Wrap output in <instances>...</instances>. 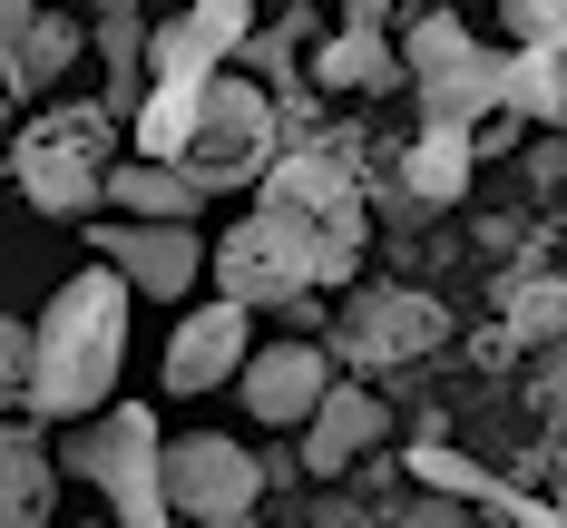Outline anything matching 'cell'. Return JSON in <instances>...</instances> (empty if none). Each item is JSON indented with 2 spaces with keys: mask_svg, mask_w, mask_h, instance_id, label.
Masks as SVG:
<instances>
[{
  "mask_svg": "<svg viewBox=\"0 0 567 528\" xmlns=\"http://www.w3.org/2000/svg\"><path fill=\"white\" fill-rule=\"evenodd\" d=\"M127 303H137V284L117 275L109 255L79 265V275L50 293V313L30 323V392H20V411H40V421H89V411L109 402L117 362H127Z\"/></svg>",
  "mask_w": 567,
  "mask_h": 528,
  "instance_id": "cell-1",
  "label": "cell"
},
{
  "mask_svg": "<svg viewBox=\"0 0 567 528\" xmlns=\"http://www.w3.org/2000/svg\"><path fill=\"white\" fill-rule=\"evenodd\" d=\"M352 255H362V235H333L313 216H293V206H255L216 245V293L255 303V313H303L313 323V293L352 284Z\"/></svg>",
  "mask_w": 567,
  "mask_h": 528,
  "instance_id": "cell-2",
  "label": "cell"
},
{
  "mask_svg": "<svg viewBox=\"0 0 567 528\" xmlns=\"http://www.w3.org/2000/svg\"><path fill=\"white\" fill-rule=\"evenodd\" d=\"M10 167H20V196L59 216V226H89L99 216V196H109V167H117V108H50L20 127V147H10Z\"/></svg>",
  "mask_w": 567,
  "mask_h": 528,
  "instance_id": "cell-3",
  "label": "cell"
},
{
  "mask_svg": "<svg viewBox=\"0 0 567 528\" xmlns=\"http://www.w3.org/2000/svg\"><path fill=\"white\" fill-rule=\"evenodd\" d=\"M69 479H99V499H109L127 528L176 519L167 509V431H157L147 402H99L89 411V421L69 431Z\"/></svg>",
  "mask_w": 567,
  "mask_h": 528,
  "instance_id": "cell-4",
  "label": "cell"
},
{
  "mask_svg": "<svg viewBox=\"0 0 567 528\" xmlns=\"http://www.w3.org/2000/svg\"><path fill=\"white\" fill-rule=\"evenodd\" d=\"M167 167H186L206 196H226V186H255V176L275 167V99L216 69V79L196 89V108H186V137H176Z\"/></svg>",
  "mask_w": 567,
  "mask_h": 528,
  "instance_id": "cell-5",
  "label": "cell"
},
{
  "mask_svg": "<svg viewBox=\"0 0 567 528\" xmlns=\"http://www.w3.org/2000/svg\"><path fill=\"white\" fill-rule=\"evenodd\" d=\"M401 69H411V89H421L431 127H480V117L509 99V59L480 50V40L451 20V10L411 20V40H401Z\"/></svg>",
  "mask_w": 567,
  "mask_h": 528,
  "instance_id": "cell-6",
  "label": "cell"
},
{
  "mask_svg": "<svg viewBox=\"0 0 567 528\" xmlns=\"http://www.w3.org/2000/svg\"><path fill=\"white\" fill-rule=\"evenodd\" d=\"M265 479H275V469L255 460V451H235L226 431H186V441H167V509H176V519H196V528L255 519Z\"/></svg>",
  "mask_w": 567,
  "mask_h": 528,
  "instance_id": "cell-7",
  "label": "cell"
},
{
  "mask_svg": "<svg viewBox=\"0 0 567 528\" xmlns=\"http://www.w3.org/2000/svg\"><path fill=\"white\" fill-rule=\"evenodd\" d=\"M89 245H99V255H109L147 303L196 293V275L216 265V245L196 235V216H127V226H89Z\"/></svg>",
  "mask_w": 567,
  "mask_h": 528,
  "instance_id": "cell-8",
  "label": "cell"
},
{
  "mask_svg": "<svg viewBox=\"0 0 567 528\" xmlns=\"http://www.w3.org/2000/svg\"><path fill=\"white\" fill-rule=\"evenodd\" d=\"M451 323H441V303L431 293H401V284H382V293H352L333 313V362H362V372H392V362H421V352L441 343Z\"/></svg>",
  "mask_w": 567,
  "mask_h": 528,
  "instance_id": "cell-9",
  "label": "cell"
},
{
  "mask_svg": "<svg viewBox=\"0 0 567 528\" xmlns=\"http://www.w3.org/2000/svg\"><path fill=\"white\" fill-rule=\"evenodd\" d=\"M235 392L255 421H275V431H303L313 402L333 392V343H313V333H284V343H255L245 352V372H235Z\"/></svg>",
  "mask_w": 567,
  "mask_h": 528,
  "instance_id": "cell-10",
  "label": "cell"
},
{
  "mask_svg": "<svg viewBox=\"0 0 567 528\" xmlns=\"http://www.w3.org/2000/svg\"><path fill=\"white\" fill-rule=\"evenodd\" d=\"M245 352H255V303H235V293L196 303L167 333V392H216L245 372Z\"/></svg>",
  "mask_w": 567,
  "mask_h": 528,
  "instance_id": "cell-11",
  "label": "cell"
},
{
  "mask_svg": "<svg viewBox=\"0 0 567 528\" xmlns=\"http://www.w3.org/2000/svg\"><path fill=\"white\" fill-rule=\"evenodd\" d=\"M245 40H255V0H196L147 40V79H216Z\"/></svg>",
  "mask_w": 567,
  "mask_h": 528,
  "instance_id": "cell-12",
  "label": "cell"
},
{
  "mask_svg": "<svg viewBox=\"0 0 567 528\" xmlns=\"http://www.w3.org/2000/svg\"><path fill=\"white\" fill-rule=\"evenodd\" d=\"M275 196L265 206H293V216H313V226H333V235H362V206H352V147H293V157H275Z\"/></svg>",
  "mask_w": 567,
  "mask_h": 528,
  "instance_id": "cell-13",
  "label": "cell"
},
{
  "mask_svg": "<svg viewBox=\"0 0 567 528\" xmlns=\"http://www.w3.org/2000/svg\"><path fill=\"white\" fill-rule=\"evenodd\" d=\"M372 441H382V402H372L362 382H333V392L313 402V421H303V469H313V479H342Z\"/></svg>",
  "mask_w": 567,
  "mask_h": 528,
  "instance_id": "cell-14",
  "label": "cell"
},
{
  "mask_svg": "<svg viewBox=\"0 0 567 528\" xmlns=\"http://www.w3.org/2000/svg\"><path fill=\"white\" fill-rule=\"evenodd\" d=\"M59 499V460L40 451V431L0 421V528H40Z\"/></svg>",
  "mask_w": 567,
  "mask_h": 528,
  "instance_id": "cell-15",
  "label": "cell"
},
{
  "mask_svg": "<svg viewBox=\"0 0 567 528\" xmlns=\"http://www.w3.org/2000/svg\"><path fill=\"white\" fill-rule=\"evenodd\" d=\"M109 206L117 216H206V186L167 157H127V167H109Z\"/></svg>",
  "mask_w": 567,
  "mask_h": 528,
  "instance_id": "cell-16",
  "label": "cell"
},
{
  "mask_svg": "<svg viewBox=\"0 0 567 528\" xmlns=\"http://www.w3.org/2000/svg\"><path fill=\"white\" fill-rule=\"evenodd\" d=\"M79 50H89V30H79L69 10H40V20H30V40H20V59L0 69V89H10V99H40V89H50Z\"/></svg>",
  "mask_w": 567,
  "mask_h": 528,
  "instance_id": "cell-17",
  "label": "cell"
},
{
  "mask_svg": "<svg viewBox=\"0 0 567 528\" xmlns=\"http://www.w3.org/2000/svg\"><path fill=\"white\" fill-rule=\"evenodd\" d=\"M147 10H99V59H109V108L137 117V99H147Z\"/></svg>",
  "mask_w": 567,
  "mask_h": 528,
  "instance_id": "cell-18",
  "label": "cell"
},
{
  "mask_svg": "<svg viewBox=\"0 0 567 528\" xmlns=\"http://www.w3.org/2000/svg\"><path fill=\"white\" fill-rule=\"evenodd\" d=\"M313 79H323V89H401L411 69H401V50H382V20H352L333 50H323Z\"/></svg>",
  "mask_w": 567,
  "mask_h": 528,
  "instance_id": "cell-19",
  "label": "cell"
},
{
  "mask_svg": "<svg viewBox=\"0 0 567 528\" xmlns=\"http://www.w3.org/2000/svg\"><path fill=\"white\" fill-rule=\"evenodd\" d=\"M460 186H470V127H431V137L411 147V196L451 206Z\"/></svg>",
  "mask_w": 567,
  "mask_h": 528,
  "instance_id": "cell-20",
  "label": "cell"
},
{
  "mask_svg": "<svg viewBox=\"0 0 567 528\" xmlns=\"http://www.w3.org/2000/svg\"><path fill=\"white\" fill-rule=\"evenodd\" d=\"M509 108L567 127V59H558V50H518V59H509Z\"/></svg>",
  "mask_w": 567,
  "mask_h": 528,
  "instance_id": "cell-21",
  "label": "cell"
},
{
  "mask_svg": "<svg viewBox=\"0 0 567 528\" xmlns=\"http://www.w3.org/2000/svg\"><path fill=\"white\" fill-rule=\"evenodd\" d=\"M518 323H528V333H567V284H538V293H518Z\"/></svg>",
  "mask_w": 567,
  "mask_h": 528,
  "instance_id": "cell-22",
  "label": "cell"
},
{
  "mask_svg": "<svg viewBox=\"0 0 567 528\" xmlns=\"http://www.w3.org/2000/svg\"><path fill=\"white\" fill-rule=\"evenodd\" d=\"M0 392H30V323H0Z\"/></svg>",
  "mask_w": 567,
  "mask_h": 528,
  "instance_id": "cell-23",
  "label": "cell"
},
{
  "mask_svg": "<svg viewBox=\"0 0 567 528\" xmlns=\"http://www.w3.org/2000/svg\"><path fill=\"white\" fill-rule=\"evenodd\" d=\"M411 469H421L431 489H480V469H470V460H451V451H411Z\"/></svg>",
  "mask_w": 567,
  "mask_h": 528,
  "instance_id": "cell-24",
  "label": "cell"
},
{
  "mask_svg": "<svg viewBox=\"0 0 567 528\" xmlns=\"http://www.w3.org/2000/svg\"><path fill=\"white\" fill-rule=\"evenodd\" d=\"M30 20H40V0H0V69L20 59V40H30Z\"/></svg>",
  "mask_w": 567,
  "mask_h": 528,
  "instance_id": "cell-25",
  "label": "cell"
},
{
  "mask_svg": "<svg viewBox=\"0 0 567 528\" xmlns=\"http://www.w3.org/2000/svg\"><path fill=\"white\" fill-rule=\"evenodd\" d=\"M99 10H137V0H99Z\"/></svg>",
  "mask_w": 567,
  "mask_h": 528,
  "instance_id": "cell-26",
  "label": "cell"
},
{
  "mask_svg": "<svg viewBox=\"0 0 567 528\" xmlns=\"http://www.w3.org/2000/svg\"><path fill=\"white\" fill-rule=\"evenodd\" d=\"M0 117H10V89H0Z\"/></svg>",
  "mask_w": 567,
  "mask_h": 528,
  "instance_id": "cell-27",
  "label": "cell"
},
{
  "mask_svg": "<svg viewBox=\"0 0 567 528\" xmlns=\"http://www.w3.org/2000/svg\"><path fill=\"white\" fill-rule=\"evenodd\" d=\"M558 519H567V489H558Z\"/></svg>",
  "mask_w": 567,
  "mask_h": 528,
  "instance_id": "cell-28",
  "label": "cell"
}]
</instances>
